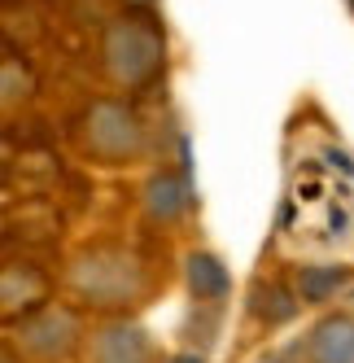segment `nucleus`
<instances>
[{
  "mask_svg": "<svg viewBox=\"0 0 354 363\" xmlns=\"http://www.w3.org/2000/svg\"><path fill=\"white\" fill-rule=\"evenodd\" d=\"M101 62L118 88H149L166 66V31L154 13H122L101 35Z\"/></svg>",
  "mask_w": 354,
  "mask_h": 363,
  "instance_id": "nucleus-1",
  "label": "nucleus"
},
{
  "mask_svg": "<svg viewBox=\"0 0 354 363\" xmlns=\"http://www.w3.org/2000/svg\"><path fill=\"white\" fill-rule=\"evenodd\" d=\"M70 284L92 306H127L149 289V267L122 245H92L70 263Z\"/></svg>",
  "mask_w": 354,
  "mask_h": 363,
  "instance_id": "nucleus-2",
  "label": "nucleus"
},
{
  "mask_svg": "<svg viewBox=\"0 0 354 363\" xmlns=\"http://www.w3.org/2000/svg\"><path fill=\"white\" fill-rule=\"evenodd\" d=\"M74 136L88 158L105 162V167H122L144 153V127L136 118V110L118 96H101L79 114L74 123Z\"/></svg>",
  "mask_w": 354,
  "mask_h": 363,
  "instance_id": "nucleus-3",
  "label": "nucleus"
},
{
  "mask_svg": "<svg viewBox=\"0 0 354 363\" xmlns=\"http://www.w3.org/2000/svg\"><path fill=\"white\" fill-rule=\"evenodd\" d=\"M74 342H79V315L66 306H40L35 315H27L18 324V346L22 354H31L40 363H57L74 350Z\"/></svg>",
  "mask_w": 354,
  "mask_h": 363,
  "instance_id": "nucleus-4",
  "label": "nucleus"
},
{
  "mask_svg": "<svg viewBox=\"0 0 354 363\" xmlns=\"http://www.w3.org/2000/svg\"><path fill=\"white\" fill-rule=\"evenodd\" d=\"M154 346L136 324H105L88 337V363H149Z\"/></svg>",
  "mask_w": 354,
  "mask_h": 363,
  "instance_id": "nucleus-5",
  "label": "nucleus"
},
{
  "mask_svg": "<svg viewBox=\"0 0 354 363\" xmlns=\"http://www.w3.org/2000/svg\"><path fill=\"white\" fill-rule=\"evenodd\" d=\"M48 272H40L35 263H9L5 267V315L18 320V311H22V320L35 315L40 306H48Z\"/></svg>",
  "mask_w": 354,
  "mask_h": 363,
  "instance_id": "nucleus-6",
  "label": "nucleus"
},
{
  "mask_svg": "<svg viewBox=\"0 0 354 363\" xmlns=\"http://www.w3.org/2000/svg\"><path fill=\"white\" fill-rule=\"evenodd\" d=\"M188 206H193V193H188L184 171H158V175H149V184H144V215L154 219V223L184 219Z\"/></svg>",
  "mask_w": 354,
  "mask_h": 363,
  "instance_id": "nucleus-7",
  "label": "nucleus"
},
{
  "mask_svg": "<svg viewBox=\"0 0 354 363\" xmlns=\"http://www.w3.org/2000/svg\"><path fill=\"white\" fill-rule=\"evenodd\" d=\"M311 363H354V315H328L307 342Z\"/></svg>",
  "mask_w": 354,
  "mask_h": 363,
  "instance_id": "nucleus-8",
  "label": "nucleus"
},
{
  "mask_svg": "<svg viewBox=\"0 0 354 363\" xmlns=\"http://www.w3.org/2000/svg\"><path fill=\"white\" fill-rule=\"evenodd\" d=\"M184 276H188V294L197 302H206V306H219L227 294H232V276H227V267L206 250H197V254L184 258Z\"/></svg>",
  "mask_w": 354,
  "mask_h": 363,
  "instance_id": "nucleus-9",
  "label": "nucleus"
},
{
  "mask_svg": "<svg viewBox=\"0 0 354 363\" xmlns=\"http://www.w3.org/2000/svg\"><path fill=\"white\" fill-rule=\"evenodd\" d=\"M297 294H289L280 280H258L254 289H249V311L263 320V324H289L293 315H297Z\"/></svg>",
  "mask_w": 354,
  "mask_h": 363,
  "instance_id": "nucleus-10",
  "label": "nucleus"
},
{
  "mask_svg": "<svg viewBox=\"0 0 354 363\" xmlns=\"http://www.w3.org/2000/svg\"><path fill=\"white\" fill-rule=\"evenodd\" d=\"M350 280L346 267H297V298L302 302H328Z\"/></svg>",
  "mask_w": 354,
  "mask_h": 363,
  "instance_id": "nucleus-11",
  "label": "nucleus"
},
{
  "mask_svg": "<svg viewBox=\"0 0 354 363\" xmlns=\"http://www.w3.org/2000/svg\"><path fill=\"white\" fill-rule=\"evenodd\" d=\"M0 92H5V110H13L18 101L35 96V70L18 53H5V62H0Z\"/></svg>",
  "mask_w": 354,
  "mask_h": 363,
  "instance_id": "nucleus-12",
  "label": "nucleus"
},
{
  "mask_svg": "<svg viewBox=\"0 0 354 363\" xmlns=\"http://www.w3.org/2000/svg\"><path fill=\"white\" fill-rule=\"evenodd\" d=\"M132 13H154V0H127Z\"/></svg>",
  "mask_w": 354,
  "mask_h": 363,
  "instance_id": "nucleus-13",
  "label": "nucleus"
},
{
  "mask_svg": "<svg viewBox=\"0 0 354 363\" xmlns=\"http://www.w3.org/2000/svg\"><path fill=\"white\" fill-rule=\"evenodd\" d=\"M166 363H206V359H201V354H171Z\"/></svg>",
  "mask_w": 354,
  "mask_h": 363,
  "instance_id": "nucleus-14",
  "label": "nucleus"
},
{
  "mask_svg": "<svg viewBox=\"0 0 354 363\" xmlns=\"http://www.w3.org/2000/svg\"><path fill=\"white\" fill-rule=\"evenodd\" d=\"M263 363H293V350H280V354H267Z\"/></svg>",
  "mask_w": 354,
  "mask_h": 363,
  "instance_id": "nucleus-15",
  "label": "nucleus"
},
{
  "mask_svg": "<svg viewBox=\"0 0 354 363\" xmlns=\"http://www.w3.org/2000/svg\"><path fill=\"white\" fill-rule=\"evenodd\" d=\"M350 9H354V0H350Z\"/></svg>",
  "mask_w": 354,
  "mask_h": 363,
  "instance_id": "nucleus-16",
  "label": "nucleus"
}]
</instances>
